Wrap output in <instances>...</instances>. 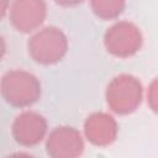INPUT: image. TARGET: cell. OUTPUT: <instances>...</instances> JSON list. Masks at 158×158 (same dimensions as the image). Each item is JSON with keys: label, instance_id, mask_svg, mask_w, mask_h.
<instances>
[{"label": "cell", "instance_id": "30bf717a", "mask_svg": "<svg viewBox=\"0 0 158 158\" xmlns=\"http://www.w3.org/2000/svg\"><path fill=\"white\" fill-rule=\"evenodd\" d=\"M147 100H148L151 109L158 114V78H156L151 83L148 88V93H147Z\"/></svg>", "mask_w": 158, "mask_h": 158}, {"label": "cell", "instance_id": "277c9868", "mask_svg": "<svg viewBox=\"0 0 158 158\" xmlns=\"http://www.w3.org/2000/svg\"><path fill=\"white\" fill-rule=\"evenodd\" d=\"M104 43L111 54L121 58L133 56L142 46L139 28L128 21H120L112 25L104 36Z\"/></svg>", "mask_w": 158, "mask_h": 158}, {"label": "cell", "instance_id": "7a4b0ae2", "mask_svg": "<svg viewBox=\"0 0 158 158\" xmlns=\"http://www.w3.org/2000/svg\"><path fill=\"white\" fill-rule=\"evenodd\" d=\"M143 95L139 80L130 74L115 77L106 89V101L112 111L120 115L133 112L141 104Z\"/></svg>", "mask_w": 158, "mask_h": 158}, {"label": "cell", "instance_id": "52a82bcc", "mask_svg": "<svg viewBox=\"0 0 158 158\" xmlns=\"http://www.w3.org/2000/svg\"><path fill=\"white\" fill-rule=\"evenodd\" d=\"M47 132L44 117L35 111H23L12 123V135L16 142L23 146H35L42 141Z\"/></svg>", "mask_w": 158, "mask_h": 158}, {"label": "cell", "instance_id": "3957f363", "mask_svg": "<svg viewBox=\"0 0 158 158\" xmlns=\"http://www.w3.org/2000/svg\"><path fill=\"white\" fill-rule=\"evenodd\" d=\"M68 49L65 35L57 27L49 26L37 31L28 41L30 56L41 64H53L60 60Z\"/></svg>", "mask_w": 158, "mask_h": 158}, {"label": "cell", "instance_id": "5b68a950", "mask_svg": "<svg viewBox=\"0 0 158 158\" xmlns=\"http://www.w3.org/2000/svg\"><path fill=\"white\" fill-rule=\"evenodd\" d=\"M46 148L51 158H79L84 151V142L78 130L60 126L49 133Z\"/></svg>", "mask_w": 158, "mask_h": 158}, {"label": "cell", "instance_id": "ba28073f", "mask_svg": "<svg viewBox=\"0 0 158 158\" xmlns=\"http://www.w3.org/2000/svg\"><path fill=\"white\" fill-rule=\"evenodd\" d=\"M117 122L106 112L91 114L84 123L86 138L95 146L111 144L117 136Z\"/></svg>", "mask_w": 158, "mask_h": 158}, {"label": "cell", "instance_id": "8fae6325", "mask_svg": "<svg viewBox=\"0 0 158 158\" xmlns=\"http://www.w3.org/2000/svg\"><path fill=\"white\" fill-rule=\"evenodd\" d=\"M6 158H33V157L30 156V154H27V153L19 152V153H14V154H11V156H9V157H6Z\"/></svg>", "mask_w": 158, "mask_h": 158}, {"label": "cell", "instance_id": "6da1fadb", "mask_svg": "<svg viewBox=\"0 0 158 158\" xmlns=\"http://www.w3.org/2000/svg\"><path fill=\"white\" fill-rule=\"evenodd\" d=\"M1 94L10 105L25 107L37 101L41 95V85L33 74L26 70L15 69L7 72L2 77Z\"/></svg>", "mask_w": 158, "mask_h": 158}, {"label": "cell", "instance_id": "8992f818", "mask_svg": "<svg viewBox=\"0 0 158 158\" xmlns=\"http://www.w3.org/2000/svg\"><path fill=\"white\" fill-rule=\"evenodd\" d=\"M46 17V4L38 0H19L11 5L10 21L21 32H31L40 27Z\"/></svg>", "mask_w": 158, "mask_h": 158}, {"label": "cell", "instance_id": "9c48e42d", "mask_svg": "<svg viewBox=\"0 0 158 158\" xmlns=\"http://www.w3.org/2000/svg\"><path fill=\"white\" fill-rule=\"evenodd\" d=\"M91 7L99 17L114 19L122 12L125 2L118 0H95L91 2Z\"/></svg>", "mask_w": 158, "mask_h": 158}]
</instances>
